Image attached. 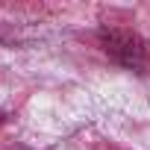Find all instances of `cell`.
I'll use <instances>...</instances> for the list:
<instances>
[{
  "mask_svg": "<svg viewBox=\"0 0 150 150\" xmlns=\"http://www.w3.org/2000/svg\"><path fill=\"white\" fill-rule=\"evenodd\" d=\"M100 44H103V50L112 59H118L121 65H129V68H141L144 59H147L144 41L135 33H129V30H109V27H103L100 30Z\"/></svg>",
  "mask_w": 150,
  "mask_h": 150,
  "instance_id": "obj_1",
  "label": "cell"
}]
</instances>
